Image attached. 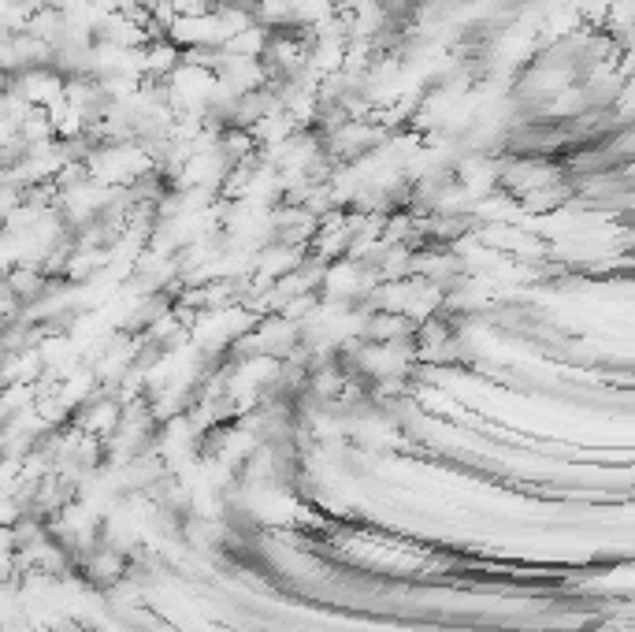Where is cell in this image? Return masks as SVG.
I'll use <instances>...</instances> for the list:
<instances>
[{"instance_id": "1", "label": "cell", "mask_w": 635, "mask_h": 632, "mask_svg": "<svg viewBox=\"0 0 635 632\" xmlns=\"http://www.w3.org/2000/svg\"><path fill=\"white\" fill-rule=\"evenodd\" d=\"M268 41H272V30H264L260 23H249L246 30H238V34H231V38L223 41L220 49L231 56H260L268 49Z\"/></svg>"}]
</instances>
